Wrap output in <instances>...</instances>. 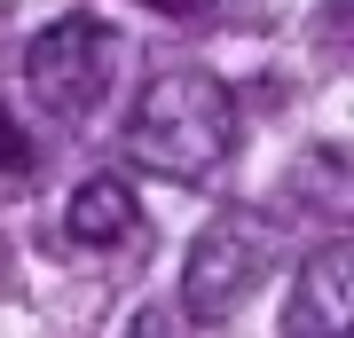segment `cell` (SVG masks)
<instances>
[{"instance_id":"6","label":"cell","mask_w":354,"mask_h":338,"mask_svg":"<svg viewBox=\"0 0 354 338\" xmlns=\"http://www.w3.org/2000/svg\"><path fill=\"white\" fill-rule=\"evenodd\" d=\"M0 173H32V142H24V126L8 111H0Z\"/></svg>"},{"instance_id":"1","label":"cell","mask_w":354,"mask_h":338,"mask_svg":"<svg viewBox=\"0 0 354 338\" xmlns=\"http://www.w3.org/2000/svg\"><path fill=\"white\" fill-rule=\"evenodd\" d=\"M236 150V95L213 71H158L134 95L127 118V158L158 181H205L213 165Z\"/></svg>"},{"instance_id":"5","label":"cell","mask_w":354,"mask_h":338,"mask_svg":"<svg viewBox=\"0 0 354 338\" xmlns=\"http://www.w3.org/2000/svg\"><path fill=\"white\" fill-rule=\"evenodd\" d=\"M142 228V205H134V189L118 181V173H95V181H79L71 189V205H64V236L71 244H127Z\"/></svg>"},{"instance_id":"4","label":"cell","mask_w":354,"mask_h":338,"mask_svg":"<svg viewBox=\"0 0 354 338\" xmlns=\"http://www.w3.org/2000/svg\"><path fill=\"white\" fill-rule=\"evenodd\" d=\"M283 338H354V236L307 252L283 307Z\"/></svg>"},{"instance_id":"7","label":"cell","mask_w":354,"mask_h":338,"mask_svg":"<svg viewBox=\"0 0 354 338\" xmlns=\"http://www.w3.org/2000/svg\"><path fill=\"white\" fill-rule=\"evenodd\" d=\"M127 338H174V314H165V307H142Z\"/></svg>"},{"instance_id":"9","label":"cell","mask_w":354,"mask_h":338,"mask_svg":"<svg viewBox=\"0 0 354 338\" xmlns=\"http://www.w3.org/2000/svg\"><path fill=\"white\" fill-rule=\"evenodd\" d=\"M339 8H346V16H354V0H339Z\"/></svg>"},{"instance_id":"2","label":"cell","mask_w":354,"mask_h":338,"mask_svg":"<svg viewBox=\"0 0 354 338\" xmlns=\"http://www.w3.org/2000/svg\"><path fill=\"white\" fill-rule=\"evenodd\" d=\"M118 63H127V39L102 16H55L24 48V87L48 118L71 126V118H95V102L118 87Z\"/></svg>"},{"instance_id":"3","label":"cell","mask_w":354,"mask_h":338,"mask_svg":"<svg viewBox=\"0 0 354 338\" xmlns=\"http://www.w3.org/2000/svg\"><path fill=\"white\" fill-rule=\"evenodd\" d=\"M268 260H276L268 220H252V213L205 220L197 244H189V260H181V307H189V323H228V314L260 291Z\"/></svg>"},{"instance_id":"8","label":"cell","mask_w":354,"mask_h":338,"mask_svg":"<svg viewBox=\"0 0 354 338\" xmlns=\"http://www.w3.org/2000/svg\"><path fill=\"white\" fill-rule=\"evenodd\" d=\"M158 16H205V0H150Z\"/></svg>"}]
</instances>
